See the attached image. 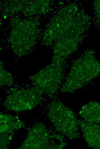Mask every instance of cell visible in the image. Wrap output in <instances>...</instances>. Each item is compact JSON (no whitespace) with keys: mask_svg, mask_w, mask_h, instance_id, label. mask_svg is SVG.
Wrapping results in <instances>:
<instances>
[{"mask_svg":"<svg viewBox=\"0 0 100 149\" xmlns=\"http://www.w3.org/2000/svg\"><path fill=\"white\" fill-rule=\"evenodd\" d=\"M78 125L87 144L95 149H100V126L97 123L78 120Z\"/></svg>","mask_w":100,"mask_h":149,"instance_id":"3","label":"cell"},{"mask_svg":"<svg viewBox=\"0 0 100 149\" xmlns=\"http://www.w3.org/2000/svg\"><path fill=\"white\" fill-rule=\"evenodd\" d=\"M13 81V78L11 74L4 70L1 66L0 68V83L1 84H9Z\"/></svg>","mask_w":100,"mask_h":149,"instance_id":"5","label":"cell"},{"mask_svg":"<svg viewBox=\"0 0 100 149\" xmlns=\"http://www.w3.org/2000/svg\"><path fill=\"white\" fill-rule=\"evenodd\" d=\"M51 109V119L57 129L71 140L78 136V120L72 111L60 102L53 103Z\"/></svg>","mask_w":100,"mask_h":149,"instance_id":"1","label":"cell"},{"mask_svg":"<svg viewBox=\"0 0 100 149\" xmlns=\"http://www.w3.org/2000/svg\"><path fill=\"white\" fill-rule=\"evenodd\" d=\"M63 70L59 66H50L31 77L30 79L33 83L52 93L56 91L61 81Z\"/></svg>","mask_w":100,"mask_h":149,"instance_id":"2","label":"cell"},{"mask_svg":"<svg viewBox=\"0 0 100 149\" xmlns=\"http://www.w3.org/2000/svg\"><path fill=\"white\" fill-rule=\"evenodd\" d=\"M84 120L96 123H100V103L90 102L84 105L78 112Z\"/></svg>","mask_w":100,"mask_h":149,"instance_id":"4","label":"cell"}]
</instances>
